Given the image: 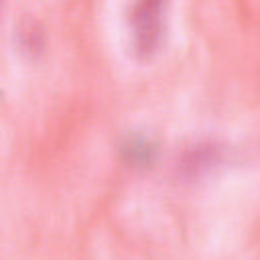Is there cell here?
Instances as JSON below:
<instances>
[{
  "mask_svg": "<svg viewBox=\"0 0 260 260\" xmlns=\"http://www.w3.org/2000/svg\"><path fill=\"white\" fill-rule=\"evenodd\" d=\"M223 162V150L213 142H197L189 146L179 158V175L187 181L203 179Z\"/></svg>",
  "mask_w": 260,
  "mask_h": 260,
  "instance_id": "cell-2",
  "label": "cell"
},
{
  "mask_svg": "<svg viewBox=\"0 0 260 260\" xmlns=\"http://www.w3.org/2000/svg\"><path fill=\"white\" fill-rule=\"evenodd\" d=\"M120 152L132 169H150L158 158V144L150 134L132 132L122 140Z\"/></svg>",
  "mask_w": 260,
  "mask_h": 260,
  "instance_id": "cell-3",
  "label": "cell"
},
{
  "mask_svg": "<svg viewBox=\"0 0 260 260\" xmlns=\"http://www.w3.org/2000/svg\"><path fill=\"white\" fill-rule=\"evenodd\" d=\"M167 4L169 0H134L130 8V47L136 59H152L167 32Z\"/></svg>",
  "mask_w": 260,
  "mask_h": 260,
  "instance_id": "cell-1",
  "label": "cell"
},
{
  "mask_svg": "<svg viewBox=\"0 0 260 260\" xmlns=\"http://www.w3.org/2000/svg\"><path fill=\"white\" fill-rule=\"evenodd\" d=\"M16 39H18V47L24 55L28 57H37L43 47H45V37L41 32V28L35 24V22H24L18 26V32H16Z\"/></svg>",
  "mask_w": 260,
  "mask_h": 260,
  "instance_id": "cell-4",
  "label": "cell"
}]
</instances>
